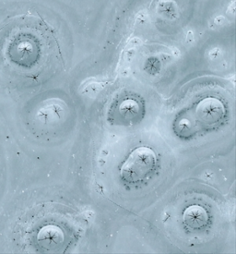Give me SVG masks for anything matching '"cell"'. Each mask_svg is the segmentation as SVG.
Masks as SVG:
<instances>
[{
  "label": "cell",
  "mask_w": 236,
  "mask_h": 254,
  "mask_svg": "<svg viewBox=\"0 0 236 254\" xmlns=\"http://www.w3.org/2000/svg\"><path fill=\"white\" fill-rule=\"evenodd\" d=\"M156 163L155 153L150 148H137L122 165V179L128 184L140 183L152 173Z\"/></svg>",
  "instance_id": "6da1fadb"
},
{
  "label": "cell",
  "mask_w": 236,
  "mask_h": 254,
  "mask_svg": "<svg viewBox=\"0 0 236 254\" xmlns=\"http://www.w3.org/2000/svg\"><path fill=\"white\" fill-rule=\"evenodd\" d=\"M38 243L47 251L56 250L64 241V233L55 226H47L42 228L37 236Z\"/></svg>",
  "instance_id": "7a4b0ae2"
},
{
  "label": "cell",
  "mask_w": 236,
  "mask_h": 254,
  "mask_svg": "<svg viewBox=\"0 0 236 254\" xmlns=\"http://www.w3.org/2000/svg\"><path fill=\"white\" fill-rule=\"evenodd\" d=\"M208 214L201 206L193 205L188 208L184 213V221L189 228L200 229L208 223Z\"/></svg>",
  "instance_id": "3957f363"
},
{
  "label": "cell",
  "mask_w": 236,
  "mask_h": 254,
  "mask_svg": "<svg viewBox=\"0 0 236 254\" xmlns=\"http://www.w3.org/2000/svg\"><path fill=\"white\" fill-rule=\"evenodd\" d=\"M137 105H136L135 102L132 104V106L131 107H128V101L127 102H125V103H123V105L121 106V113L124 115L125 117H128V116H133L134 113H137L138 112V107H135Z\"/></svg>",
  "instance_id": "277c9868"
}]
</instances>
